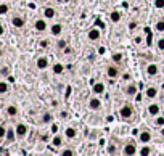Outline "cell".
Segmentation results:
<instances>
[{"mask_svg": "<svg viewBox=\"0 0 164 156\" xmlns=\"http://www.w3.org/2000/svg\"><path fill=\"white\" fill-rule=\"evenodd\" d=\"M8 90H10V85L5 80H0V94H7Z\"/></svg>", "mask_w": 164, "mask_h": 156, "instance_id": "cell-32", "label": "cell"}, {"mask_svg": "<svg viewBox=\"0 0 164 156\" xmlns=\"http://www.w3.org/2000/svg\"><path fill=\"white\" fill-rule=\"evenodd\" d=\"M5 135H7V129H5V126H0V140H2Z\"/></svg>", "mask_w": 164, "mask_h": 156, "instance_id": "cell-38", "label": "cell"}, {"mask_svg": "<svg viewBox=\"0 0 164 156\" xmlns=\"http://www.w3.org/2000/svg\"><path fill=\"white\" fill-rule=\"evenodd\" d=\"M162 113V109H161V105L158 102H154V100H150V103L147 105V114L150 117H154V116H158Z\"/></svg>", "mask_w": 164, "mask_h": 156, "instance_id": "cell-9", "label": "cell"}, {"mask_svg": "<svg viewBox=\"0 0 164 156\" xmlns=\"http://www.w3.org/2000/svg\"><path fill=\"white\" fill-rule=\"evenodd\" d=\"M55 16H56V10L53 7H45L44 8V18L45 20H53Z\"/></svg>", "mask_w": 164, "mask_h": 156, "instance_id": "cell-23", "label": "cell"}, {"mask_svg": "<svg viewBox=\"0 0 164 156\" xmlns=\"http://www.w3.org/2000/svg\"><path fill=\"white\" fill-rule=\"evenodd\" d=\"M63 31H64V27H63L61 23H53L50 26V34L53 35V37H60V35L63 34Z\"/></svg>", "mask_w": 164, "mask_h": 156, "instance_id": "cell-16", "label": "cell"}, {"mask_svg": "<svg viewBox=\"0 0 164 156\" xmlns=\"http://www.w3.org/2000/svg\"><path fill=\"white\" fill-rule=\"evenodd\" d=\"M0 57H2V50H0Z\"/></svg>", "mask_w": 164, "mask_h": 156, "instance_id": "cell-47", "label": "cell"}, {"mask_svg": "<svg viewBox=\"0 0 164 156\" xmlns=\"http://www.w3.org/2000/svg\"><path fill=\"white\" fill-rule=\"evenodd\" d=\"M138 84L137 82H134V80H129V82H124V85H122V94L127 97V98H134V97H137L138 95Z\"/></svg>", "mask_w": 164, "mask_h": 156, "instance_id": "cell-2", "label": "cell"}, {"mask_svg": "<svg viewBox=\"0 0 164 156\" xmlns=\"http://www.w3.org/2000/svg\"><path fill=\"white\" fill-rule=\"evenodd\" d=\"M3 32H5V29H3V26H2V24H0V35H2Z\"/></svg>", "mask_w": 164, "mask_h": 156, "instance_id": "cell-46", "label": "cell"}, {"mask_svg": "<svg viewBox=\"0 0 164 156\" xmlns=\"http://www.w3.org/2000/svg\"><path fill=\"white\" fill-rule=\"evenodd\" d=\"M153 153H154V150H153V146H150V143H145V145H142L138 148V154L140 156H150Z\"/></svg>", "mask_w": 164, "mask_h": 156, "instance_id": "cell-19", "label": "cell"}, {"mask_svg": "<svg viewBox=\"0 0 164 156\" xmlns=\"http://www.w3.org/2000/svg\"><path fill=\"white\" fill-rule=\"evenodd\" d=\"M16 139V131L15 129H7V143H13Z\"/></svg>", "mask_w": 164, "mask_h": 156, "instance_id": "cell-27", "label": "cell"}, {"mask_svg": "<svg viewBox=\"0 0 164 156\" xmlns=\"http://www.w3.org/2000/svg\"><path fill=\"white\" fill-rule=\"evenodd\" d=\"M92 94L98 95V97H103L106 94V84L103 80H95L92 84Z\"/></svg>", "mask_w": 164, "mask_h": 156, "instance_id": "cell-10", "label": "cell"}, {"mask_svg": "<svg viewBox=\"0 0 164 156\" xmlns=\"http://www.w3.org/2000/svg\"><path fill=\"white\" fill-rule=\"evenodd\" d=\"M0 74H2V76H7V74H8V68H2V69H0Z\"/></svg>", "mask_w": 164, "mask_h": 156, "instance_id": "cell-41", "label": "cell"}, {"mask_svg": "<svg viewBox=\"0 0 164 156\" xmlns=\"http://www.w3.org/2000/svg\"><path fill=\"white\" fill-rule=\"evenodd\" d=\"M60 117L61 119H68V117H69V113H68V111H61L60 113Z\"/></svg>", "mask_w": 164, "mask_h": 156, "instance_id": "cell-40", "label": "cell"}, {"mask_svg": "<svg viewBox=\"0 0 164 156\" xmlns=\"http://www.w3.org/2000/svg\"><path fill=\"white\" fill-rule=\"evenodd\" d=\"M118 148H122V146H119V143L118 142H110L108 145H106V153L108 154H118V153H121Z\"/></svg>", "mask_w": 164, "mask_h": 156, "instance_id": "cell-18", "label": "cell"}, {"mask_svg": "<svg viewBox=\"0 0 164 156\" xmlns=\"http://www.w3.org/2000/svg\"><path fill=\"white\" fill-rule=\"evenodd\" d=\"M137 26H138V23H137V21H130V23L127 24L129 31H134V29H135V27H137Z\"/></svg>", "mask_w": 164, "mask_h": 156, "instance_id": "cell-37", "label": "cell"}, {"mask_svg": "<svg viewBox=\"0 0 164 156\" xmlns=\"http://www.w3.org/2000/svg\"><path fill=\"white\" fill-rule=\"evenodd\" d=\"M96 52H98V55H103L105 53V47H98V50H96Z\"/></svg>", "mask_w": 164, "mask_h": 156, "instance_id": "cell-43", "label": "cell"}, {"mask_svg": "<svg viewBox=\"0 0 164 156\" xmlns=\"http://www.w3.org/2000/svg\"><path fill=\"white\" fill-rule=\"evenodd\" d=\"M10 10V7L7 3H0V15H7Z\"/></svg>", "mask_w": 164, "mask_h": 156, "instance_id": "cell-36", "label": "cell"}, {"mask_svg": "<svg viewBox=\"0 0 164 156\" xmlns=\"http://www.w3.org/2000/svg\"><path fill=\"white\" fill-rule=\"evenodd\" d=\"M121 20H122V13H121L119 10H113V11L110 13V21H111L113 24L121 23Z\"/></svg>", "mask_w": 164, "mask_h": 156, "instance_id": "cell-20", "label": "cell"}, {"mask_svg": "<svg viewBox=\"0 0 164 156\" xmlns=\"http://www.w3.org/2000/svg\"><path fill=\"white\" fill-rule=\"evenodd\" d=\"M143 97L147 100H156L159 97V85H156V84L147 85L145 87V92H143Z\"/></svg>", "mask_w": 164, "mask_h": 156, "instance_id": "cell-7", "label": "cell"}, {"mask_svg": "<svg viewBox=\"0 0 164 156\" xmlns=\"http://www.w3.org/2000/svg\"><path fill=\"white\" fill-rule=\"evenodd\" d=\"M71 0H58V3H61V5H66V3H69Z\"/></svg>", "mask_w": 164, "mask_h": 156, "instance_id": "cell-42", "label": "cell"}, {"mask_svg": "<svg viewBox=\"0 0 164 156\" xmlns=\"http://www.w3.org/2000/svg\"><path fill=\"white\" fill-rule=\"evenodd\" d=\"M119 79H122L124 82H129V80H132V74H130V72H127V71H122V74H121Z\"/></svg>", "mask_w": 164, "mask_h": 156, "instance_id": "cell-33", "label": "cell"}, {"mask_svg": "<svg viewBox=\"0 0 164 156\" xmlns=\"http://www.w3.org/2000/svg\"><path fill=\"white\" fill-rule=\"evenodd\" d=\"M52 71H53L55 76H61L63 72H64V65H63V63H60V61H56V63H53V65H52Z\"/></svg>", "mask_w": 164, "mask_h": 156, "instance_id": "cell-22", "label": "cell"}, {"mask_svg": "<svg viewBox=\"0 0 164 156\" xmlns=\"http://www.w3.org/2000/svg\"><path fill=\"white\" fill-rule=\"evenodd\" d=\"M60 154H63V156H74V154H76V151H74V150H71V148H64V150H61V151H60Z\"/></svg>", "mask_w": 164, "mask_h": 156, "instance_id": "cell-34", "label": "cell"}, {"mask_svg": "<svg viewBox=\"0 0 164 156\" xmlns=\"http://www.w3.org/2000/svg\"><path fill=\"white\" fill-rule=\"evenodd\" d=\"M156 48L164 53V34H161V37L156 40Z\"/></svg>", "mask_w": 164, "mask_h": 156, "instance_id": "cell-31", "label": "cell"}, {"mask_svg": "<svg viewBox=\"0 0 164 156\" xmlns=\"http://www.w3.org/2000/svg\"><path fill=\"white\" fill-rule=\"evenodd\" d=\"M12 24H13L15 27H18V29H19V27H24L26 20H24L23 16H13V18H12Z\"/></svg>", "mask_w": 164, "mask_h": 156, "instance_id": "cell-24", "label": "cell"}, {"mask_svg": "<svg viewBox=\"0 0 164 156\" xmlns=\"http://www.w3.org/2000/svg\"><path fill=\"white\" fill-rule=\"evenodd\" d=\"M154 31L158 34H164V18H159V20L154 23Z\"/></svg>", "mask_w": 164, "mask_h": 156, "instance_id": "cell-26", "label": "cell"}, {"mask_svg": "<svg viewBox=\"0 0 164 156\" xmlns=\"http://www.w3.org/2000/svg\"><path fill=\"white\" fill-rule=\"evenodd\" d=\"M159 135H161V137H164V126H162V127H159Z\"/></svg>", "mask_w": 164, "mask_h": 156, "instance_id": "cell-45", "label": "cell"}, {"mask_svg": "<svg viewBox=\"0 0 164 156\" xmlns=\"http://www.w3.org/2000/svg\"><path fill=\"white\" fill-rule=\"evenodd\" d=\"M35 66H37V69H40V71L47 69L48 66H50V58L45 57V55H42V57H37V60H35Z\"/></svg>", "mask_w": 164, "mask_h": 156, "instance_id": "cell-13", "label": "cell"}, {"mask_svg": "<svg viewBox=\"0 0 164 156\" xmlns=\"http://www.w3.org/2000/svg\"><path fill=\"white\" fill-rule=\"evenodd\" d=\"M118 116H119L121 121H124V122L132 121V119L135 117V108H134V105L124 103V105L118 109Z\"/></svg>", "mask_w": 164, "mask_h": 156, "instance_id": "cell-1", "label": "cell"}, {"mask_svg": "<svg viewBox=\"0 0 164 156\" xmlns=\"http://www.w3.org/2000/svg\"><path fill=\"white\" fill-rule=\"evenodd\" d=\"M105 72H106V76H108L111 80H118V79L121 77V74H122L121 66H119V65H116V63H113V61L110 63L108 66H106Z\"/></svg>", "mask_w": 164, "mask_h": 156, "instance_id": "cell-4", "label": "cell"}, {"mask_svg": "<svg viewBox=\"0 0 164 156\" xmlns=\"http://www.w3.org/2000/svg\"><path fill=\"white\" fill-rule=\"evenodd\" d=\"M58 48H66V40H58Z\"/></svg>", "mask_w": 164, "mask_h": 156, "instance_id": "cell-39", "label": "cell"}, {"mask_svg": "<svg viewBox=\"0 0 164 156\" xmlns=\"http://www.w3.org/2000/svg\"><path fill=\"white\" fill-rule=\"evenodd\" d=\"M151 126L156 127V129H159V127L164 126V116H162V113L158 114V116H154V117H151Z\"/></svg>", "mask_w": 164, "mask_h": 156, "instance_id": "cell-21", "label": "cell"}, {"mask_svg": "<svg viewBox=\"0 0 164 156\" xmlns=\"http://www.w3.org/2000/svg\"><path fill=\"white\" fill-rule=\"evenodd\" d=\"M34 27H35V31H37V32H45V31L48 29L47 20H45V18H39V20H35Z\"/></svg>", "mask_w": 164, "mask_h": 156, "instance_id": "cell-17", "label": "cell"}, {"mask_svg": "<svg viewBox=\"0 0 164 156\" xmlns=\"http://www.w3.org/2000/svg\"><path fill=\"white\" fill-rule=\"evenodd\" d=\"M39 139H40V142H44V143H48V142H52V135L50 134H42Z\"/></svg>", "mask_w": 164, "mask_h": 156, "instance_id": "cell-35", "label": "cell"}, {"mask_svg": "<svg viewBox=\"0 0 164 156\" xmlns=\"http://www.w3.org/2000/svg\"><path fill=\"white\" fill-rule=\"evenodd\" d=\"M42 122H44V124H52V122H53V114H52L50 111H45V113L42 114Z\"/></svg>", "mask_w": 164, "mask_h": 156, "instance_id": "cell-28", "label": "cell"}, {"mask_svg": "<svg viewBox=\"0 0 164 156\" xmlns=\"http://www.w3.org/2000/svg\"><path fill=\"white\" fill-rule=\"evenodd\" d=\"M124 60H125V55L122 53V52H116V53H113V63H116V65H122L124 63Z\"/></svg>", "mask_w": 164, "mask_h": 156, "instance_id": "cell-25", "label": "cell"}, {"mask_svg": "<svg viewBox=\"0 0 164 156\" xmlns=\"http://www.w3.org/2000/svg\"><path fill=\"white\" fill-rule=\"evenodd\" d=\"M40 47H44V48L48 47V42H47V40H42V42H40Z\"/></svg>", "mask_w": 164, "mask_h": 156, "instance_id": "cell-44", "label": "cell"}, {"mask_svg": "<svg viewBox=\"0 0 164 156\" xmlns=\"http://www.w3.org/2000/svg\"><path fill=\"white\" fill-rule=\"evenodd\" d=\"M63 134L66 137V140H76L77 135H79V131H77V127H74V126H68Z\"/></svg>", "mask_w": 164, "mask_h": 156, "instance_id": "cell-12", "label": "cell"}, {"mask_svg": "<svg viewBox=\"0 0 164 156\" xmlns=\"http://www.w3.org/2000/svg\"><path fill=\"white\" fill-rule=\"evenodd\" d=\"M135 140H137L140 145H145V143H151L153 140V132L150 129H140L135 135Z\"/></svg>", "mask_w": 164, "mask_h": 156, "instance_id": "cell-6", "label": "cell"}, {"mask_svg": "<svg viewBox=\"0 0 164 156\" xmlns=\"http://www.w3.org/2000/svg\"><path fill=\"white\" fill-rule=\"evenodd\" d=\"M154 10H164V0H151Z\"/></svg>", "mask_w": 164, "mask_h": 156, "instance_id": "cell-29", "label": "cell"}, {"mask_svg": "<svg viewBox=\"0 0 164 156\" xmlns=\"http://www.w3.org/2000/svg\"><path fill=\"white\" fill-rule=\"evenodd\" d=\"M145 72H147V76L150 79H154L159 76V66L156 65V63H148L147 68H145Z\"/></svg>", "mask_w": 164, "mask_h": 156, "instance_id": "cell-11", "label": "cell"}, {"mask_svg": "<svg viewBox=\"0 0 164 156\" xmlns=\"http://www.w3.org/2000/svg\"><path fill=\"white\" fill-rule=\"evenodd\" d=\"M101 39V27L98 26H92L89 31H87V40L89 42H98Z\"/></svg>", "mask_w": 164, "mask_h": 156, "instance_id": "cell-8", "label": "cell"}, {"mask_svg": "<svg viewBox=\"0 0 164 156\" xmlns=\"http://www.w3.org/2000/svg\"><path fill=\"white\" fill-rule=\"evenodd\" d=\"M15 131H16V137H18V139H24V137L27 135V132H29V127L24 122H18L16 127H15Z\"/></svg>", "mask_w": 164, "mask_h": 156, "instance_id": "cell-14", "label": "cell"}, {"mask_svg": "<svg viewBox=\"0 0 164 156\" xmlns=\"http://www.w3.org/2000/svg\"><path fill=\"white\" fill-rule=\"evenodd\" d=\"M87 109L92 113H98L103 109V102H101V98L98 95H93L89 98V102H87Z\"/></svg>", "mask_w": 164, "mask_h": 156, "instance_id": "cell-5", "label": "cell"}, {"mask_svg": "<svg viewBox=\"0 0 164 156\" xmlns=\"http://www.w3.org/2000/svg\"><path fill=\"white\" fill-rule=\"evenodd\" d=\"M7 114H8V116H12V117L18 116V108H16L15 105H10V106L7 108Z\"/></svg>", "mask_w": 164, "mask_h": 156, "instance_id": "cell-30", "label": "cell"}, {"mask_svg": "<svg viewBox=\"0 0 164 156\" xmlns=\"http://www.w3.org/2000/svg\"><path fill=\"white\" fill-rule=\"evenodd\" d=\"M64 134H55L53 137H52V142H50V145L53 146V148H61L63 146V143H64Z\"/></svg>", "mask_w": 164, "mask_h": 156, "instance_id": "cell-15", "label": "cell"}, {"mask_svg": "<svg viewBox=\"0 0 164 156\" xmlns=\"http://www.w3.org/2000/svg\"><path fill=\"white\" fill-rule=\"evenodd\" d=\"M138 142L137 140H127L124 145H122V150H121V154H125V156H134V154H138Z\"/></svg>", "mask_w": 164, "mask_h": 156, "instance_id": "cell-3", "label": "cell"}]
</instances>
